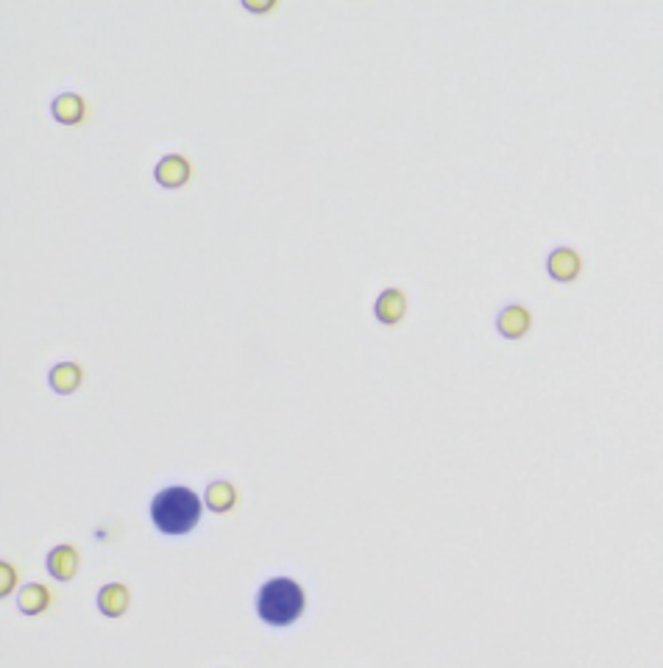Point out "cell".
<instances>
[{
    "mask_svg": "<svg viewBox=\"0 0 663 668\" xmlns=\"http://www.w3.org/2000/svg\"><path fill=\"white\" fill-rule=\"evenodd\" d=\"M201 512H204V499L184 485L162 487L151 499V507H148L151 524L162 535H170V538L193 532L201 521Z\"/></svg>",
    "mask_w": 663,
    "mask_h": 668,
    "instance_id": "6da1fadb",
    "label": "cell"
},
{
    "mask_svg": "<svg viewBox=\"0 0 663 668\" xmlns=\"http://www.w3.org/2000/svg\"><path fill=\"white\" fill-rule=\"evenodd\" d=\"M307 607L304 588L291 576H271L256 591V616L268 627H291L301 619Z\"/></svg>",
    "mask_w": 663,
    "mask_h": 668,
    "instance_id": "7a4b0ae2",
    "label": "cell"
},
{
    "mask_svg": "<svg viewBox=\"0 0 663 668\" xmlns=\"http://www.w3.org/2000/svg\"><path fill=\"white\" fill-rule=\"evenodd\" d=\"M546 271H550V276L555 281H574L583 271V259L574 248L560 245V248H555L550 256H546Z\"/></svg>",
    "mask_w": 663,
    "mask_h": 668,
    "instance_id": "3957f363",
    "label": "cell"
},
{
    "mask_svg": "<svg viewBox=\"0 0 663 668\" xmlns=\"http://www.w3.org/2000/svg\"><path fill=\"white\" fill-rule=\"evenodd\" d=\"M154 179L167 187V190H176V187H184L190 182V162L179 154H167L159 159V165L154 167Z\"/></svg>",
    "mask_w": 663,
    "mask_h": 668,
    "instance_id": "277c9868",
    "label": "cell"
},
{
    "mask_svg": "<svg viewBox=\"0 0 663 668\" xmlns=\"http://www.w3.org/2000/svg\"><path fill=\"white\" fill-rule=\"evenodd\" d=\"M530 324H533V315H530V309L522 307V304H510V307H505V309L497 315V329H499V334L507 337V340L524 337V334L530 332Z\"/></svg>",
    "mask_w": 663,
    "mask_h": 668,
    "instance_id": "5b68a950",
    "label": "cell"
},
{
    "mask_svg": "<svg viewBox=\"0 0 663 668\" xmlns=\"http://www.w3.org/2000/svg\"><path fill=\"white\" fill-rule=\"evenodd\" d=\"M48 574L53 579H59V583H70L78 571V551L70 546V543H62V546H53L48 551Z\"/></svg>",
    "mask_w": 663,
    "mask_h": 668,
    "instance_id": "8992f818",
    "label": "cell"
},
{
    "mask_svg": "<svg viewBox=\"0 0 663 668\" xmlns=\"http://www.w3.org/2000/svg\"><path fill=\"white\" fill-rule=\"evenodd\" d=\"M405 312H408V298L396 287L382 289V296L377 298V304H373V315H377V321L388 324V326L399 324L401 317H405Z\"/></svg>",
    "mask_w": 663,
    "mask_h": 668,
    "instance_id": "52a82bcc",
    "label": "cell"
},
{
    "mask_svg": "<svg viewBox=\"0 0 663 668\" xmlns=\"http://www.w3.org/2000/svg\"><path fill=\"white\" fill-rule=\"evenodd\" d=\"M131 604V593L121 583H109L98 591V610L106 619H121Z\"/></svg>",
    "mask_w": 663,
    "mask_h": 668,
    "instance_id": "ba28073f",
    "label": "cell"
},
{
    "mask_svg": "<svg viewBox=\"0 0 663 668\" xmlns=\"http://www.w3.org/2000/svg\"><path fill=\"white\" fill-rule=\"evenodd\" d=\"M81 379H84V373H81V368L76 362H59V365H53L50 373H48L50 390L59 393V396L76 393L81 387Z\"/></svg>",
    "mask_w": 663,
    "mask_h": 668,
    "instance_id": "9c48e42d",
    "label": "cell"
},
{
    "mask_svg": "<svg viewBox=\"0 0 663 668\" xmlns=\"http://www.w3.org/2000/svg\"><path fill=\"white\" fill-rule=\"evenodd\" d=\"M204 504L212 510V512H228L235 504H237V487L226 479H218L212 485H207L204 490Z\"/></svg>",
    "mask_w": 663,
    "mask_h": 668,
    "instance_id": "30bf717a",
    "label": "cell"
},
{
    "mask_svg": "<svg viewBox=\"0 0 663 668\" xmlns=\"http://www.w3.org/2000/svg\"><path fill=\"white\" fill-rule=\"evenodd\" d=\"M17 607H20V613H25V616H40L50 607V591L45 585H37V583L25 585L17 593Z\"/></svg>",
    "mask_w": 663,
    "mask_h": 668,
    "instance_id": "8fae6325",
    "label": "cell"
},
{
    "mask_svg": "<svg viewBox=\"0 0 663 668\" xmlns=\"http://www.w3.org/2000/svg\"><path fill=\"white\" fill-rule=\"evenodd\" d=\"M84 109L86 106L76 93H62L59 98H53V103H50L53 118L59 120L62 126H73V123L84 120Z\"/></svg>",
    "mask_w": 663,
    "mask_h": 668,
    "instance_id": "7c38bea8",
    "label": "cell"
},
{
    "mask_svg": "<svg viewBox=\"0 0 663 668\" xmlns=\"http://www.w3.org/2000/svg\"><path fill=\"white\" fill-rule=\"evenodd\" d=\"M0 574H4V585H0V596H9V593H12V585L17 583V571H14L9 563H4V566H0Z\"/></svg>",
    "mask_w": 663,
    "mask_h": 668,
    "instance_id": "4fadbf2b",
    "label": "cell"
},
{
    "mask_svg": "<svg viewBox=\"0 0 663 668\" xmlns=\"http://www.w3.org/2000/svg\"><path fill=\"white\" fill-rule=\"evenodd\" d=\"M243 6L248 12H271L273 9V0H268V4H254V0H243Z\"/></svg>",
    "mask_w": 663,
    "mask_h": 668,
    "instance_id": "5bb4252c",
    "label": "cell"
}]
</instances>
